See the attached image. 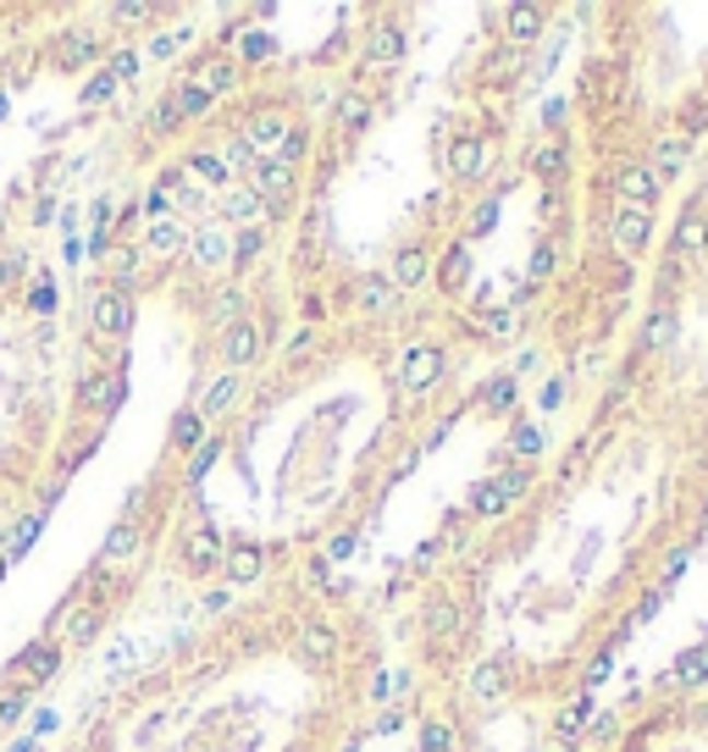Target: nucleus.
<instances>
[{
    "label": "nucleus",
    "mask_w": 708,
    "mask_h": 752,
    "mask_svg": "<svg viewBox=\"0 0 708 752\" xmlns=\"http://www.w3.org/2000/svg\"><path fill=\"white\" fill-rule=\"evenodd\" d=\"M587 714H592V697H581L576 708H565V719H559V736H576V730L587 725Z\"/></svg>",
    "instance_id": "30"
},
{
    "label": "nucleus",
    "mask_w": 708,
    "mask_h": 752,
    "mask_svg": "<svg viewBox=\"0 0 708 752\" xmlns=\"http://www.w3.org/2000/svg\"><path fill=\"white\" fill-rule=\"evenodd\" d=\"M17 272H23V261H0V288H12Z\"/></svg>",
    "instance_id": "42"
},
{
    "label": "nucleus",
    "mask_w": 708,
    "mask_h": 752,
    "mask_svg": "<svg viewBox=\"0 0 708 752\" xmlns=\"http://www.w3.org/2000/svg\"><path fill=\"white\" fill-rule=\"evenodd\" d=\"M305 647H310V658H327L338 642H332V631H321V625H316V631H305Z\"/></svg>",
    "instance_id": "33"
},
{
    "label": "nucleus",
    "mask_w": 708,
    "mask_h": 752,
    "mask_svg": "<svg viewBox=\"0 0 708 752\" xmlns=\"http://www.w3.org/2000/svg\"><path fill=\"white\" fill-rule=\"evenodd\" d=\"M538 28H543V12H538V7H515V12H509V34H515V39H538Z\"/></svg>",
    "instance_id": "17"
},
{
    "label": "nucleus",
    "mask_w": 708,
    "mask_h": 752,
    "mask_svg": "<svg viewBox=\"0 0 708 752\" xmlns=\"http://www.w3.org/2000/svg\"><path fill=\"white\" fill-rule=\"evenodd\" d=\"M111 89H117V77H111V72H101V77H95V83H88V89H83V106H101V100H106Z\"/></svg>",
    "instance_id": "32"
},
{
    "label": "nucleus",
    "mask_w": 708,
    "mask_h": 752,
    "mask_svg": "<svg viewBox=\"0 0 708 752\" xmlns=\"http://www.w3.org/2000/svg\"><path fill=\"white\" fill-rule=\"evenodd\" d=\"M449 160H455V172H460V178H465V183H476V178H482V172H487V150H482V144H476V139H460V144H455V155H449Z\"/></svg>",
    "instance_id": "6"
},
{
    "label": "nucleus",
    "mask_w": 708,
    "mask_h": 752,
    "mask_svg": "<svg viewBox=\"0 0 708 752\" xmlns=\"http://www.w3.org/2000/svg\"><path fill=\"white\" fill-rule=\"evenodd\" d=\"M437 371H442V355H437V349H410V360H404V387H410V393H426V387L437 382Z\"/></svg>",
    "instance_id": "3"
},
{
    "label": "nucleus",
    "mask_w": 708,
    "mask_h": 752,
    "mask_svg": "<svg viewBox=\"0 0 708 752\" xmlns=\"http://www.w3.org/2000/svg\"><path fill=\"white\" fill-rule=\"evenodd\" d=\"M0 570H7V553H0Z\"/></svg>",
    "instance_id": "43"
},
{
    "label": "nucleus",
    "mask_w": 708,
    "mask_h": 752,
    "mask_svg": "<svg viewBox=\"0 0 708 752\" xmlns=\"http://www.w3.org/2000/svg\"><path fill=\"white\" fill-rule=\"evenodd\" d=\"M554 272V249H538V255H531V277H548Z\"/></svg>",
    "instance_id": "37"
},
{
    "label": "nucleus",
    "mask_w": 708,
    "mask_h": 752,
    "mask_svg": "<svg viewBox=\"0 0 708 752\" xmlns=\"http://www.w3.org/2000/svg\"><path fill=\"white\" fill-rule=\"evenodd\" d=\"M509 326H515V321H509V310H493V315H487V332H498V338H504Z\"/></svg>",
    "instance_id": "40"
},
{
    "label": "nucleus",
    "mask_w": 708,
    "mask_h": 752,
    "mask_svg": "<svg viewBox=\"0 0 708 752\" xmlns=\"http://www.w3.org/2000/svg\"><path fill=\"white\" fill-rule=\"evenodd\" d=\"M504 504H509V498L498 492V481H482V487L471 492V515H482V521H493V515H504Z\"/></svg>",
    "instance_id": "14"
},
{
    "label": "nucleus",
    "mask_w": 708,
    "mask_h": 752,
    "mask_svg": "<svg viewBox=\"0 0 708 752\" xmlns=\"http://www.w3.org/2000/svg\"><path fill=\"white\" fill-rule=\"evenodd\" d=\"M278 139H288V128H283V117H278V111H260V117L249 122V133H244V144H249V150L278 144Z\"/></svg>",
    "instance_id": "9"
},
{
    "label": "nucleus",
    "mask_w": 708,
    "mask_h": 752,
    "mask_svg": "<svg viewBox=\"0 0 708 752\" xmlns=\"http://www.w3.org/2000/svg\"><path fill=\"white\" fill-rule=\"evenodd\" d=\"M233 393H238V377H233V371H227V377H216V382H211V393L200 398V421H211L216 409H227V404H233Z\"/></svg>",
    "instance_id": "12"
},
{
    "label": "nucleus",
    "mask_w": 708,
    "mask_h": 752,
    "mask_svg": "<svg viewBox=\"0 0 708 752\" xmlns=\"http://www.w3.org/2000/svg\"><path fill=\"white\" fill-rule=\"evenodd\" d=\"M515 404V377H498L493 387H487V409L498 415V409H509Z\"/></svg>",
    "instance_id": "27"
},
{
    "label": "nucleus",
    "mask_w": 708,
    "mask_h": 752,
    "mask_svg": "<svg viewBox=\"0 0 708 752\" xmlns=\"http://www.w3.org/2000/svg\"><path fill=\"white\" fill-rule=\"evenodd\" d=\"M222 216H227V222H255V216H260V194H255L249 183H244V189H227V194H222Z\"/></svg>",
    "instance_id": "8"
},
{
    "label": "nucleus",
    "mask_w": 708,
    "mask_h": 752,
    "mask_svg": "<svg viewBox=\"0 0 708 752\" xmlns=\"http://www.w3.org/2000/svg\"><path fill=\"white\" fill-rule=\"evenodd\" d=\"M227 570H233V581L260 575V548H255V542H233V548H227Z\"/></svg>",
    "instance_id": "13"
},
{
    "label": "nucleus",
    "mask_w": 708,
    "mask_h": 752,
    "mask_svg": "<svg viewBox=\"0 0 708 752\" xmlns=\"http://www.w3.org/2000/svg\"><path fill=\"white\" fill-rule=\"evenodd\" d=\"M620 194L632 200V211H637V205L648 211V205L659 200V178L648 172V166H632V172H620Z\"/></svg>",
    "instance_id": "4"
},
{
    "label": "nucleus",
    "mask_w": 708,
    "mask_h": 752,
    "mask_svg": "<svg viewBox=\"0 0 708 752\" xmlns=\"http://www.w3.org/2000/svg\"><path fill=\"white\" fill-rule=\"evenodd\" d=\"M366 56H371V61H382V67H388V61H399V56H404V34H399V28H377V34L366 39Z\"/></svg>",
    "instance_id": "11"
},
{
    "label": "nucleus",
    "mask_w": 708,
    "mask_h": 752,
    "mask_svg": "<svg viewBox=\"0 0 708 752\" xmlns=\"http://www.w3.org/2000/svg\"><path fill=\"white\" fill-rule=\"evenodd\" d=\"M426 272H432L426 249H399V261H393V277H399V288H421V283H426Z\"/></svg>",
    "instance_id": "7"
},
{
    "label": "nucleus",
    "mask_w": 708,
    "mask_h": 752,
    "mask_svg": "<svg viewBox=\"0 0 708 752\" xmlns=\"http://www.w3.org/2000/svg\"><path fill=\"white\" fill-rule=\"evenodd\" d=\"M531 166H538V172H565V144H559V139H554V144H538Z\"/></svg>",
    "instance_id": "23"
},
{
    "label": "nucleus",
    "mask_w": 708,
    "mask_h": 752,
    "mask_svg": "<svg viewBox=\"0 0 708 752\" xmlns=\"http://www.w3.org/2000/svg\"><path fill=\"white\" fill-rule=\"evenodd\" d=\"M471 692L476 697H498L504 692V664H482V670L471 676Z\"/></svg>",
    "instance_id": "20"
},
{
    "label": "nucleus",
    "mask_w": 708,
    "mask_h": 752,
    "mask_svg": "<svg viewBox=\"0 0 708 752\" xmlns=\"http://www.w3.org/2000/svg\"><path fill=\"white\" fill-rule=\"evenodd\" d=\"M200 432H205L200 409H184V415H177V427H172V443H177V449H189V443H194Z\"/></svg>",
    "instance_id": "22"
},
{
    "label": "nucleus",
    "mask_w": 708,
    "mask_h": 752,
    "mask_svg": "<svg viewBox=\"0 0 708 752\" xmlns=\"http://www.w3.org/2000/svg\"><path fill=\"white\" fill-rule=\"evenodd\" d=\"M648 238H653V227H648V211H626L614 222V249L620 255H642L648 249Z\"/></svg>",
    "instance_id": "2"
},
{
    "label": "nucleus",
    "mask_w": 708,
    "mask_h": 752,
    "mask_svg": "<svg viewBox=\"0 0 708 752\" xmlns=\"http://www.w3.org/2000/svg\"><path fill=\"white\" fill-rule=\"evenodd\" d=\"M670 332H675V315H670V310H659V315L648 321V344H653V349H664V344H670Z\"/></svg>",
    "instance_id": "29"
},
{
    "label": "nucleus",
    "mask_w": 708,
    "mask_h": 752,
    "mask_svg": "<svg viewBox=\"0 0 708 752\" xmlns=\"http://www.w3.org/2000/svg\"><path fill=\"white\" fill-rule=\"evenodd\" d=\"M128 321H133V310H128V294H122V288H106V294L95 299V326H101V332H111V338H122V332H128Z\"/></svg>",
    "instance_id": "1"
},
{
    "label": "nucleus",
    "mask_w": 708,
    "mask_h": 752,
    "mask_svg": "<svg viewBox=\"0 0 708 752\" xmlns=\"http://www.w3.org/2000/svg\"><path fill=\"white\" fill-rule=\"evenodd\" d=\"M23 708H28V687H23V692H7V697H0V725H17Z\"/></svg>",
    "instance_id": "28"
},
{
    "label": "nucleus",
    "mask_w": 708,
    "mask_h": 752,
    "mask_svg": "<svg viewBox=\"0 0 708 752\" xmlns=\"http://www.w3.org/2000/svg\"><path fill=\"white\" fill-rule=\"evenodd\" d=\"M177 243H184V227H177L172 216L150 227V249H155V255H172V249H177Z\"/></svg>",
    "instance_id": "18"
},
{
    "label": "nucleus",
    "mask_w": 708,
    "mask_h": 752,
    "mask_svg": "<svg viewBox=\"0 0 708 752\" xmlns=\"http://www.w3.org/2000/svg\"><path fill=\"white\" fill-rule=\"evenodd\" d=\"M692 160V144H681V139H670V144H659V155H653V166H659V172L664 178H675L681 172V166Z\"/></svg>",
    "instance_id": "16"
},
{
    "label": "nucleus",
    "mask_w": 708,
    "mask_h": 752,
    "mask_svg": "<svg viewBox=\"0 0 708 752\" xmlns=\"http://www.w3.org/2000/svg\"><path fill=\"white\" fill-rule=\"evenodd\" d=\"M543 404H548V409H554V404H565V382H559V377L543 387Z\"/></svg>",
    "instance_id": "41"
},
{
    "label": "nucleus",
    "mask_w": 708,
    "mask_h": 752,
    "mask_svg": "<svg viewBox=\"0 0 708 752\" xmlns=\"http://www.w3.org/2000/svg\"><path fill=\"white\" fill-rule=\"evenodd\" d=\"M133 542H139V526H133V521H122V526H117V532L106 537V559H122V553H128Z\"/></svg>",
    "instance_id": "25"
},
{
    "label": "nucleus",
    "mask_w": 708,
    "mask_h": 752,
    "mask_svg": "<svg viewBox=\"0 0 708 752\" xmlns=\"http://www.w3.org/2000/svg\"><path fill=\"white\" fill-rule=\"evenodd\" d=\"M200 172H205V178H222V160H216V155H194V178H200Z\"/></svg>",
    "instance_id": "38"
},
{
    "label": "nucleus",
    "mask_w": 708,
    "mask_h": 752,
    "mask_svg": "<svg viewBox=\"0 0 708 752\" xmlns=\"http://www.w3.org/2000/svg\"><path fill=\"white\" fill-rule=\"evenodd\" d=\"M233 249H238V261H255V255H260V227H244Z\"/></svg>",
    "instance_id": "34"
},
{
    "label": "nucleus",
    "mask_w": 708,
    "mask_h": 752,
    "mask_svg": "<svg viewBox=\"0 0 708 752\" xmlns=\"http://www.w3.org/2000/svg\"><path fill=\"white\" fill-rule=\"evenodd\" d=\"M260 355V332L249 326V321H238L233 332H227V360L238 366V360H255Z\"/></svg>",
    "instance_id": "10"
},
{
    "label": "nucleus",
    "mask_w": 708,
    "mask_h": 752,
    "mask_svg": "<svg viewBox=\"0 0 708 752\" xmlns=\"http://www.w3.org/2000/svg\"><path fill=\"white\" fill-rule=\"evenodd\" d=\"M493 222H498V200H487V205H482V211L471 216V232H487Z\"/></svg>",
    "instance_id": "36"
},
{
    "label": "nucleus",
    "mask_w": 708,
    "mask_h": 752,
    "mask_svg": "<svg viewBox=\"0 0 708 752\" xmlns=\"http://www.w3.org/2000/svg\"><path fill=\"white\" fill-rule=\"evenodd\" d=\"M56 664H61V647L39 642V647L17 664V676H23V687H39V681H50V676H56Z\"/></svg>",
    "instance_id": "5"
},
{
    "label": "nucleus",
    "mask_w": 708,
    "mask_h": 752,
    "mask_svg": "<svg viewBox=\"0 0 708 752\" xmlns=\"http://www.w3.org/2000/svg\"><path fill=\"white\" fill-rule=\"evenodd\" d=\"M426 752H449V730H442V725L426 730Z\"/></svg>",
    "instance_id": "39"
},
{
    "label": "nucleus",
    "mask_w": 708,
    "mask_h": 752,
    "mask_svg": "<svg viewBox=\"0 0 708 752\" xmlns=\"http://www.w3.org/2000/svg\"><path fill=\"white\" fill-rule=\"evenodd\" d=\"M189 559H194L200 570H205V564H216V537H211V532H200V537H194V548H189Z\"/></svg>",
    "instance_id": "31"
},
{
    "label": "nucleus",
    "mask_w": 708,
    "mask_h": 752,
    "mask_svg": "<svg viewBox=\"0 0 708 752\" xmlns=\"http://www.w3.org/2000/svg\"><path fill=\"white\" fill-rule=\"evenodd\" d=\"M361 305H366V310H388V305H393V288H388L382 277H371V283H361Z\"/></svg>",
    "instance_id": "24"
},
{
    "label": "nucleus",
    "mask_w": 708,
    "mask_h": 752,
    "mask_svg": "<svg viewBox=\"0 0 708 752\" xmlns=\"http://www.w3.org/2000/svg\"><path fill=\"white\" fill-rule=\"evenodd\" d=\"M686 687H703L708 681V653H692V658H681V670H675Z\"/></svg>",
    "instance_id": "26"
},
{
    "label": "nucleus",
    "mask_w": 708,
    "mask_h": 752,
    "mask_svg": "<svg viewBox=\"0 0 708 752\" xmlns=\"http://www.w3.org/2000/svg\"><path fill=\"white\" fill-rule=\"evenodd\" d=\"M194 255H200V266H216V261L227 255V238H222L216 227H205V232L194 238Z\"/></svg>",
    "instance_id": "19"
},
{
    "label": "nucleus",
    "mask_w": 708,
    "mask_h": 752,
    "mask_svg": "<svg viewBox=\"0 0 708 752\" xmlns=\"http://www.w3.org/2000/svg\"><path fill=\"white\" fill-rule=\"evenodd\" d=\"M366 117H371V100H366V95H343V100H338V122H343V128H361Z\"/></svg>",
    "instance_id": "21"
},
{
    "label": "nucleus",
    "mask_w": 708,
    "mask_h": 752,
    "mask_svg": "<svg viewBox=\"0 0 708 752\" xmlns=\"http://www.w3.org/2000/svg\"><path fill=\"white\" fill-rule=\"evenodd\" d=\"M95 631H101V609H83V614H72V620H67L61 642H67V647H83V642L95 636Z\"/></svg>",
    "instance_id": "15"
},
{
    "label": "nucleus",
    "mask_w": 708,
    "mask_h": 752,
    "mask_svg": "<svg viewBox=\"0 0 708 752\" xmlns=\"http://www.w3.org/2000/svg\"><path fill=\"white\" fill-rule=\"evenodd\" d=\"M509 449H515V454H538V449H543V438H538V427H520Z\"/></svg>",
    "instance_id": "35"
}]
</instances>
